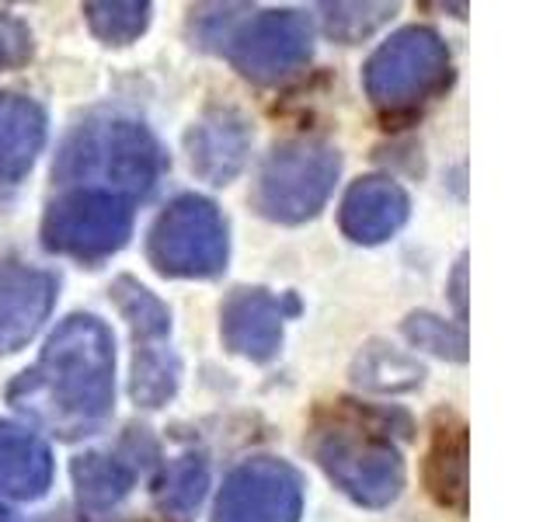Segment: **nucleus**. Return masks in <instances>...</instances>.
I'll use <instances>...</instances> for the list:
<instances>
[{"label":"nucleus","mask_w":557,"mask_h":522,"mask_svg":"<svg viewBox=\"0 0 557 522\" xmlns=\"http://www.w3.org/2000/svg\"><path fill=\"white\" fill-rule=\"evenodd\" d=\"M304 512L300 474L283 460H248L226 477L213 522H296Z\"/></svg>","instance_id":"obj_8"},{"label":"nucleus","mask_w":557,"mask_h":522,"mask_svg":"<svg viewBox=\"0 0 557 522\" xmlns=\"http://www.w3.org/2000/svg\"><path fill=\"white\" fill-rule=\"evenodd\" d=\"M46 144V112L25 95L0 91V185L22 182Z\"/></svg>","instance_id":"obj_14"},{"label":"nucleus","mask_w":557,"mask_h":522,"mask_svg":"<svg viewBox=\"0 0 557 522\" xmlns=\"http://www.w3.org/2000/svg\"><path fill=\"white\" fill-rule=\"evenodd\" d=\"M206 484H209L206 463L199 457H182L164 470V481L157 487V501H161V509L185 515L202 501Z\"/></svg>","instance_id":"obj_21"},{"label":"nucleus","mask_w":557,"mask_h":522,"mask_svg":"<svg viewBox=\"0 0 557 522\" xmlns=\"http://www.w3.org/2000/svg\"><path fill=\"white\" fill-rule=\"evenodd\" d=\"M425 484L432 498L446 509H467V432L463 425H443L435 432L429 463H425Z\"/></svg>","instance_id":"obj_16"},{"label":"nucleus","mask_w":557,"mask_h":522,"mask_svg":"<svg viewBox=\"0 0 557 522\" xmlns=\"http://www.w3.org/2000/svg\"><path fill=\"white\" fill-rule=\"evenodd\" d=\"M226 223L202 196L174 199L150 231V261L161 275L209 278L226 265Z\"/></svg>","instance_id":"obj_6"},{"label":"nucleus","mask_w":557,"mask_h":522,"mask_svg":"<svg viewBox=\"0 0 557 522\" xmlns=\"http://www.w3.org/2000/svg\"><path fill=\"white\" fill-rule=\"evenodd\" d=\"M457 303H460V310H463V265L457 269Z\"/></svg>","instance_id":"obj_26"},{"label":"nucleus","mask_w":557,"mask_h":522,"mask_svg":"<svg viewBox=\"0 0 557 522\" xmlns=\"http://www.w3.org/2000/svg\"><path fill=\"white\" fill-rule=\"evenodd\" d=\"M115 345L91 313L66 318L46 341L39 362L8 387V400L63 439L95 432L112 411Z\"/></svg>","instance_id":"obj_1"},{"label":"nucleus","mask_w":557,"mask_h":522,"mask_svg":"<svg viewBox=\"0 0 557 522\" xmlns=\"http://www.w3.org/2000/svg\"><path fill=\"white\" fill-rule=\"evenodd\" d=\"M52 484V457L39 435L0 422V492L11 498H42Z\"/></svg>","instance_id":"obj_15"},{"label":"nucleus","mask_w":557,"mask_h":522,"mask_svg":"<svg viewBox=\"0 0 557 522\" xmlns=\"http://www.w3.org/2000/svg\"><path fill=\"white\" fill-rule=\"evenodd\" d=\"M231 60L244 77L272 84L310 60V22L296 11H265L231 42Z\"/></svg>","instance_id":"obj_9"},{"label":"nucleus","mask_w":557,"mask_h":522,"mask_svg":"<svg viewBox=\"0 0 557 522\" xmlns=\"http://www.w3.org/2000/svg\"><path fill=\"white\" fill-rule=\"evenodd\" d=\"M408 220V196L391 178H362L345 191L342 231L356 244H380Z\"/></svg>","instance_id":"obj_13"},{"label":"nucleus","mask_w":557,"mask_h":522,"mask_svg":"<svg viewBox=\"0 0 557 522\" xmlns=\"http://www.w3.org/2000/svg\"><path fill=\"white\" fill-rule=\"evenodd\" d=\"M324 32L338 42H359L394 17V4H324Z\"/></svg>","instance_id":"obj_23"},{"label":"nucleus","mask_w":557,"mask_h":522,"mask_svg":"<svg viewBox=\"0 0 557 522\" xmlns=\"http://www.w3.org/2000/svg\"><path fill=\"white\" fill-rule=\"evenodd\" d=\"M356 383L373 390H408L422 383V365L408 362L405 356H394L391 348H370L356 362Z\"/></svg>","instance_id":"obj_22"},{"label":"nucleus","mask_w":557,"mask_h":522,"mask_svg":"<svg viewBox=\"0 0 557 522\" xmlns=\"http://www.w3.org/2000/svg\"><path fill=\"white\" fill-rule=\"evenodd\" d=\"M449 80L446 42L432 28L411 25L383 42L366 63V91L380 109H414Z\"/></svg>","instance_id":"obj_5"},{"label":"nucleus","mask_w":557,"mask_h":522,"mask_svg":"<svg viewBox=\"0 0 557 522\" xmlns=\"http://www.w3.org/2000/svg\"><path fill=\"white\" fill-rule=\"evenodd\" d=\"M0 522H11V512L4 509V505H0Z\"/></svg>","instance_id":"obj_27"},{"label":"nucleus","mask_w":557,"mask_h":522,"mask_svg":"<svg viewBox=\"0 0 557 522\" xmlns=\"http://www.w3.org/2000/svg\"><path fill=\"white\" fill-rule=\"evenodd\" d=\"M178 376H182V365L178 356L171 348L161 345H144L136 348V359H133V400L144 408H161L174 397L178 390Z\"/></svg>","instance_id":"obj_18"},{"label":"nucleus","mask_w":557,"mask_h":522,"mask_svg":"<svg viewBox=\"0 0 557 522\" xmlns=\"http://www.w3.org/2000/svg\"><path fill=\"white\" fill-rule=\"evenodd\" d=\"M185 147H188L191 171H196L199 178L213 185H226L244 167V161H248L251 129L240 112L213 109L188 129Z\"/></svg>","instance_id":"obj_12"},{"label":"nucleus","mask_w":557,"mask_h":522,"mask_svg":"<svg viewBox=\"0 0 557 522\" xmlns=\"http://www.w3.org/2000/svg\"><path fill=\"white\" fill-rule=\"evenodd\" d=\"M57 303V278L22 261H0V352H17Z\"/></svg>","instance_id":"obj_10"},{"label":"nucleus","mask_w":557,"mask_h":522,"mask_svg":"<svg viewBox=\"0 0 557 522\" xmlns=\"http://www.w3.org/2000/svg\"><path fill=\"white\" fill-rule=\"evenodd\" d=\"M338 171L342 157L335 147L318 144V139L278 144L258 174L255 202L261 216L275 223H304L318 216L338 182Z\"/></svg>","instance_id":"obj_4"},{"label":"nucleus","mask_w":557,"mask_h":522,"mask_svg":"<svg viewBox=\"0 0 557 522\" xmlns=\"http://www.w3.org/2000/svg\"><path fill=\"white\" fill-rule=\"evenodd\" d=\"M286 310L269 289H234L220 310V331L231 352L269 362L283 345Z\"/></svg>","instance_id":"obj_11"},{"label":"nucleus","mask_w":557,"mask_h":522,"mask_svg":"<svg viewBox=\"0 0 557 522\" xmlns=\"http://www.w3.org/2000/svg\"><path fill=\"white\" fill-rule=\"evenodd\" d=\"M136 467L115 452H84L74 460V487L87 512H104L129 495Z\"/></svg>","instance_id":"obj_17"},{"label":"nucleus","mask_w":557,"mask_h":522,"mask_svg":"<svg viewBox=\"0 0 557 522\" xmlns=\"http://www.w3.org/2000/svg\"><path fill=\"white\" fill-rule=\"evenodd\" d=\"M32 60V32L22 17L0 14V70L22 66Z\"/></svg>","instance_id":"obj_25"},{"label":"nucleus","mask_w":557,"mask_h":522,"mask_svg":"<svg viewBox=\"0 0 557 522\" xmlns=\"http://www.w3.org/2000/svg\"><path fill=\"white\" fill-rule=\"evenodd\" d=\"M405 335L411 345L418 348H429V352L453 359V362H463L467 359V341L457 327H449L446 321L432 318V313H411L405 321Z\"/></svg>","instance_id":"obj_24"},{"label":"nucleus","mask_w":557,"mask_h":522,"mask_svg":"<svg viewBox=\"0 0 557 522\" xmlns=\"http://www.w3.org/2000/svg\"><path fill=\"white\" fill-rule=\"evenodd\" d=\"M112 300L119 303L122 318L129 321L133 335H136V345L139 341L153 345V341H161L168 331H171V313H168V307L157 300L153 293H147L144 286H139L136 278H129V275L115 278Z\"/></svg>","instance_id":"obj_19"},{"label":"nucleus","mask_w":557,"mask_h":522,"mask_svg":"<svg viewBox=\"0 0 557 522\" xmlns=\"http://www.w3.org/2000/svg\"><path fill=\"white\" fill-rule=\"evenodd\" d=\"M84 14L91 32L109 46H126L150 25L147 0H95V4H84Z\"/></svg>","instance_id":"obj_20"},{"label":"nucleus","mask_w":557,"mask_h":522,"mask_svg":"<svg viewBox=\"0 0 557 522\" xmlns=\"http://www.w3.org/2000/svg\"><path fill=\"white\" fill-rule=\"evenodd\" d=\"M133 202L101 188H66L42 220V244L57 254L101 261L129 240Z\"/></svg>","instance_id":"obj_7"},{"label":"nucleus","mask_w":557,"mask_h":522,"mask_svg":"<svg viewBox=\"0 0 557 522\" xmlns=\"http://www.w3.org/2000/svg\"><path fill=\"white\" fill-rule=\"evenodd\" d=\"M164 171V150L144 122L126 115H95L66 136L57 157V182L66 188H98L122 199L147 196Z\"/></svg>","instance_id":"obj_2"},{"label":"nucleus","mask_w":557,"mask_h":522,"mask_svg":"<svg viewBox=\"0 0 557 522\" xmlns=\"http://www.w3.org/2000/svg\"><path fill=\"white\" fill-rule=\"evenodd\" d=\"M310 452L348 498L370 509L391 505L405 487L400 452L383 435L352 422L318 425L310 435Z\"/></svg>","instance_id":"obj_3"}]
</instances>
